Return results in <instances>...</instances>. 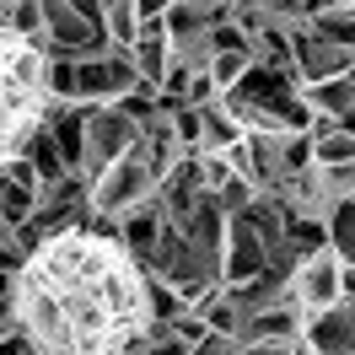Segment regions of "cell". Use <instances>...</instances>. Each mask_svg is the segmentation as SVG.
Returning <instances> with one entry per match:
<instances>
[{"label": "cell", "instance_id": "5", "mask_svg": "<svg viewBox=\"0 0 355 355\" xmlns=\"http://www.w3.org/2000/svg\"><path fill=\"white\" fill-rule=\"evenodd\" d=\"M76 92H81V103L103 108V103H124L130 92H140V76H135L130 54H113L108 49V54L76 65Z\"/></svg>", "mask_w": 355, "mask_h": 355}, {"label": "cell", "instance_id": "13", "mask_svg": "<svg viewBox=\"0 0 355 355\" xmlns=\"http://www.w3.org/2000/svg\"><path fill=\"white\" fill-rule=\"evenodd\" d=\"M22 345H27V339H22V334H17V329H11V334H6V339H0V355H22Z\"/></svg>", "mask_w": 355, "mask_h": 355}, {"label": "cell", "instance_id": "6", "mask_svg": "<svg viewBox=\"0 0 355 355\" xmlns=\"http://www.w3.org/2000/svg\"><path fill=\"white\" fill-rule=\"evenodd\" d=\"M286 38H291V65H296V81H302V87L329 81V76H350V70H355V54H350V49L318 38L312 27H296V33H286Z\"/></svg>", "mask_w": 355, "mask_h": 355}, {"label": "cell", "instance_id": "1", "mask_svg": "<svg viewBox=\"0 0 355 355\" xmlns=\"http://www.w3.org/2000/svg\"><path fill=\"white\" fill-rule=\"evenodd\" d=\"M6 312L38 355H135L156 329L151 269L119 232L76 221L17 264Z\"/></svg>", "mask_w": 355, "mask_h": 355}, {"label": "cell", "instance_id": "7", "mask_svg": "<svg viewBox=\"0 0 355 355\" xmlns=\"http://www.w3.org/2000/svg\"><path fill=\"white\" fill-rule=\"evenodd\" d=\"M269 269V253L259 243V232L248 226V216H226V248H221V280L226 286H243L259 280Z\"/></svg>", "mask_w": 355, "mask_h": 355}, {"label": "cell", "instance_id": "8", "mask_svg": "<svg viewBox=\"0 0 355 355\" xmlns=\"http://www.w3.org/2000/svg\"><path fill=\"white\" fill-rule=\"evenodd\" d=\"M130 65L146 92H162L167 70H173V38H167V17L162 22H140V38L130 44Z\"/></svg>", "mask_w": 355, "mask_h": 355}, {"label": "cell", "instance_id": "15", "mask_svg": "<svg viewBox=\"0 0 355 355\" xmlns=\"http://www.w3.org/2000/svg\"><path fill=\"white\" fill-rule=\"evenodd\" d=\"M22 355H38V350H33V345H22Z\"/></svg>", "mask_w": 355, "mask_h": 355}, {"label": "cell", "instance_id": "3", "mask_svg": "<svg viewBox=\"0 0 355 355\" xmlns=\"http://www.w3.org/2000/svg\"><path fill=\"white\" fill-rule=\"evenodd\" d=\"M286 302L296 307V318H302L307 329L323 318V312H334L339 302H345V259H339V248L318 243V248H307V253L291 264Z\"/></svg>", "mask_w": 355, "mask_h": 355}, {"label": "cell", "instance_id": "9", "mask_svg": "<svg viewBox=\"0 0 355 355\" xmlns=\"http://www.w3.org/2000/svg\"><path fill=\"white\" fill-rule=\"evenodd\" d=\"M302 103H307L312 124H350L355 119V76H329V81H312L302 87Z\"/></svg>", "mask_w": 355, "mask_h": 355}, {"label": "cell", "instance_id": "14", "mask_svg": "<svg viewBox=\"0 0 355 355\" xmlns=\"http://www.w3.org/2000/svg\"><path fill=\"white\" fill-rule=\"evenodd\" d=\"M291 355H318V350H312V345H307V339H302V345H296V350H291Z\"/></svg>", "mask_w": 355, "mask_h": 355}, {"label": "cell", "instance_id": "4", "mask_svg": "<svg viewBox=\"0 0 355 355\" xmlns=\"http://www.w3.org/2000/svg\"><path fill=\"white\" fill-rule=\"evenodd\" d=\"M140 130H146V119L130 113L124 103H103V108L87 103V140H81V167H76V178L92 183L103 167H113V162L140 140Z\"/></svg>", "mask_w": 355, "mask_h": 355}, {"label": "cell", "instance_id": "2", "mask_svg": "<svg viewBox=\"0 0 355 355\" xmlns=\"http://www.w3.org/2000/svg\"><path fill=\"white\" fill-rule=\"evenodd\" d=\"M54 92H49V54L0 17V167L27 156L33 135L49 124Z\"/></svg>", "mask_w": 355, "mask_h": 355}, {"label": "cell", "instance_id": "12", "mask_svg": "<svg viewBox=\"0 0 355 355\" xmlns=\"http://www.w3.org/2000/svg\"><path fill=\"white\" fill-rule=\"evenodd\" d=\"M130 6H135V17H140V22H162L173 0H130Z\"/></svg>", "mask_w": 355, "mask_h": 355}, {"label": "cell", "instance_id": "16", "mask_svg": "<svg viewBox=\"0 0 355 355\" xmlns=\"http://www.w3.org/2000/svg\"><path fill=\"white\" fill-rule=\"evenodd\" d=\"M350 264H355V259H350Z\"/></svg>", "mask_w": 355, "mask_h": 355}, {"label": "cell", "instance_id": "11", "mask_svg": "<svg viewBox=\"0 0 355 355\" xmlns=\"http://www.w3.org/2000/svg\"><path fill=\"white\" fill-rule=\"evenodd\" d=\"M27 162H33L38 183H60V178H70V167H65V156H60V146L49 140V124L33 135V146H27Z\"/></svg>", "mask_w": 355, "mask_h": 355}, {"label": "cell", "instance_id": "10", "mask_svg": "<svg viewBox=\"0 0 355 355\" xmlns=\"http://www.w3.org/2000/svg\"><path fill=\"white\" fill-rule=\"evenodd\" d=\"M200 124H205V151H232V146L243 140V124L232 119V108H226L221 97L200 108Z\"/></svg>", "mask_w": 355, "mask_h": 355}]
</instances>
